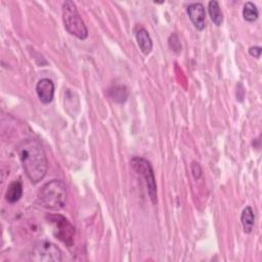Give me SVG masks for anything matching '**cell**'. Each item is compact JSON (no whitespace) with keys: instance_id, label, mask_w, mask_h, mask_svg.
Here are the masks:
<instances>
[{"instance_id":"6da1fadb","label":"cell","mask_w":262,"mask_h":262,"mask_svg":"<svg viewBox=\"0 0 262 262\" xmlns=\"http://www.w3.org/2000/svg\"><path fill=\"white\" fill-rule=\"evenodd\" d=\"M17 154L31 182H40L47 172V159L41 143L37 139H25L18 144Z\"/></svg>"},{"instance_id":"7a4b0ae2","label":"cell","mask_w":262,"mask_h":262,"mask_svg":"<svg viewBox=\"0 0 262 262\" xmlns=\"http://www.w3.org/2000/svg\"><path fill=\"white\" fill-rule=\"evenodd\" d=\"M42 205L50 210H60L67 202L66 184L58 179L50 180L45 183L38 193Z\"/></svg>"},{"instance_id":"4fadbf2b","label":"cell","mask_w":262,"mask_h":262,"mask_svg":"<svg viewBox=\"0 0 262 262\" xmlns=\"http://www.w3.org/2000/svg\"><path fill=\"white\" fill-rule=\"evenodd\" d=\"M208 11H209V14H210V17H211L212 21L216 26H220L223 21V14H222V11L220 9L218 1H216V0L210 1L209 4H208Z\"/></svg>"},{"instance_id":"5b68a950","label":"cell","mask_w":262,"mask_h":262,"mask_svg":"<svg viewBox=\"0 0 262 262\" xmlns=\"http://www.w3.org/2000/svg\"><path fill=\"white\" fill-rule=\"evenodd\" d=\"M49 223L52 227V232L56 238L62 242L66 246L72 247L74 244L75 227L72 223L61 215H49L47 216Z\"/></svg>"},{"instance_id":"9a60e30c","label":"cell","mask_w":262,"mask_h":262,"mask_svg":"<svg viewBox=\"0 0 262 262\" xmlns=\"http://www.w3.org/2000/svg\"><path fill=\"white\" fill-rule=\"evenodd\" d=\"M169 46L170 48L176 52V53H179L181 51V44H180V41H179V38L176 34H172L169 38Z\"/></svg>"},{"instance_id":"5bb4252c","label":"cell","mask_w":262,"mask_h":262,"mask_svg":"<svg viewBox=\"0 0 262 262\" xmlns=\"http://www.w3.org/2000/svg\"><path fill=\"white\" fill-rule=\"evenodd\" d=\"M259 12L257 6L252 2H246L243 8V16L247 21H254L258 18Z\"/></svg>"},{"instance_id":"52a82bcc","label":"cell","mask_w":262,"mask_h":262,"mask_svg":"<svg viewBox=\"0 0 262 262\" xmlns=\"http://www.w3.org/2000/svg\"><path fill=\"white\" fill-rule=\"evenodd\" d=\"M36 92L40 101L44 104H48L52 101L54 95V84L48 78L39 80L36 85Z\"/></svg>"},{"instance_id":"7c38bea8","label":"cell","mask_w":262,"mask_h":262,"mask_svg":"<svg viewBox=\"0 0 262 262\" xmlns=\"http://www.w3.org/2000/svg\"><path fill=\"white\" fill-rule=\"evenodd\" d=\"M108 94L114 101L122 103L126 101L128 97V90L124 85H114L110 88Z\"/></svg>"},{"instance_id":"ba28073f","label":"cell","mask_w":262,"mask_h":262,"mask_svg":"<svg viewBox=\"0 0 262 262\" xmlns=\"http://www.w3.org/2000/svg\"><path fill=\"white\" fill-rule=\"evenodd\" d=\"M189 19L193 24V26L202 31L205 28V7L202 3H191L186 8Z\"/></svg>"},{"instance_id":"277c9868","label":"cell","mask_w":262,"mask_h":262,"mask_svg":"<svg viewBox=\"0 0 262 262\" xmlns=\"http://www.w3.org/2000/svg\"><path fill=\"white\" fill-rule=\"evenodd\" d=\"M130 164L135 172L140 174L145 182V185L147 187L148 195L154 204L157 203V184H156V178L154 174L152 167L150 163L139 157H135L130 161Z\"/></svg>"},{"instance_id":"8fae6325","label":"cell","mask_w":262,"mask_h":262,"mask_svg":"<svg viewBox=\"0 0 262 262\" xmlns=\"http://www.w3.org/2000/svg\"><path fill=\"white\" fill-rule=\"evenodd\" d=\"M241 222L246 233H250L253 229L255 222V215L251 207H246L241 215Z\"/></svg>"},{"instance_id":"8992f818","label":"cell","mask_w":262,"mask_h":262,"mask_svg":"<svg viewBox=\"0 0 262 262\" xmlns=\"http://www.w3.org/2000/svg\"><path fill=\"white\" fill-rule=\"evenodd\" d=\"M31 259L37 262H59L61 261V251L50 242L40 241L33 247Z\"/></svg>"},{"instance_id":"9c48e42d","label":"cell","mask_w":262,"mask_h":262,"mask_svg":"<svg viewBox=\"0 0 262 262\" xmlns=\"http://www.w3.org/2000/svg\"><path fill=\"white\" fill-rule=\"evenodd\" d=\"M135 37L140 50L146 55L149 54L152 50V41L148 32L144 28H139L135 33Z\"/></svg>"},{"instance_id":"e0dca14e","label":"cell","mask_w":262,"mask_h":262,"mask_svg":"<svg viewBox=\"0 0 262 262\" xmlns=\"http://www.w3.org/2000/svg\"><path fill=\"white\" fill-rule=\"evenodd\" d=\"M261 51H262V49H261L260 46H252V47L249 48V53H250L252 56L256 57V58H259V57H260Z\"/></svg>"},{"instance_id":"3957f363","label":"cell","mask_w":262,"mask_h":262,"mask_svg":"<svg viewBox=\"0 0 262 262\" xmlns=\"http://www.w3.org/2000/svg\"><path fill=\"white\" fill-rule=\"evenodd\" d=\"M61 10L66 30L80 40L86 39L88 36V30L78 12L76 4L71 0L64 1L62 3Z\"/></svg>"},{"instance_id":"30bf717a","label":"cell","mask_w":262,"mask_h":262,"mask_svg":"<svg viewBox=\"0 0 262 262\" xmlns=\"http://www.w3.org/2000/svg\"><path fill=\"white\" fill-rule=\"evenodd\" d=\"M23 195V184L20 180L12 181L5 193V199L8 203L14 204L16 203Z\"/></svg>"},{"instance_id":"2e32d148","label":"cell","mask_w":262,"mask_h":262,"mask_svg":"<svg viewBox=\"0 0 262 262\" xmlns=\"http://www.w3.org/2000/svg\"><path fill=\"white\" fill-rule=\"evenodd\" d=\"M191 172H192V175L195 179H199L202 175V169H201V166L199 165V163H195L193 162L191 164Z\"/></svg>"}]
</instances>
